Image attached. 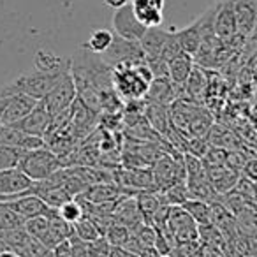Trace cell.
<instances>
[{
    "instance_id": "42",
    "label": "cell",
    "mask_w": 257,
    "mask_h": 257,
    "mask_svg": "<svg viewBox=\"0 0 257 257\" xmlns=\"http://www.w3.org/2000/svg\"><path fill=\"white\" fill-rule=\"evenodd\" d=\"M161 257H173L171 253H164V255H161Z\"/></svg>"
},
{
    "instance_id": "27",
    "label": "cell",
    "mask_w": 257,
    "mask_h": 257,
    "mask_svg": "<svg viewBox=\"0 0 257 257\" xmlns=\"http://www.w3.org/2000/svg\"><path fill=\"white\" fill-rule=\"evenodd\" d=\"M180 206L192 217V220L197 225H208L210 224V203L199 199H187Z\"/></svg>"
},
{
    "instance_id": "25",
    "label": "cell",
    "mask_w": 257,
    "mask_h": 257,
    "mask_svg": "<svg viewBox=\"0 0 257 257\" xmlns=\"http://www.w3.org/2000/svg\"><path fill=\"white\" fill-rule=\"evenodd\" d=\"M23 229L27 231V234L32 239L39 241L41 245H44L46 248L51 250L50 245V234H48V218L46 217H34L23 222Z\"/></svg>"
},
{
    "instance_id": "38",
    "label": "cell",
    "mask_w": 257,
    "mask_h": 257,
    "mask_svg": "<svg viewBox=\"0 0 257 257\" xmlns=\"http://www.w3.org/2000/svg\"><path fill=\"white\" fill-rule=\"evenodd\" d=\"M51 255L53 257H72L71 241H69V238L64 239V241H60L58 245H55L53 248H51Z\"/></svg>"
},
{
    "instance_id": "35",
    "label": "cell",
    "mask_w": 257,
    "mask_h": 257,
    "mask_svg": "<svg viewBox=\"0 0 257 257\" xmlns=\"http://www.w3.org/2000/svg\"><path fill=\"white\" fill-rule=\"evenodd\" d=\"M231 192L238 194V196L245 197V199H248V201H253V196H255V183H253V180L246 178L245 175L238 176V180H236Z\"/></svg>"
},
{
    "instance_id": "14",
    "label": "cell",
    "mask_w": 257,
    "mask_h": 257,
    "mask_svg": "<svg viewBox=\"0 0 257 257\" xmlns=\"http://www.w3.org/2000/svg\"><path fill=\"white\" fill-rule=\"evenodd\" d=\"M32 183V180L20 168L4 169V171H0V199H6V197L11 196H20L25 190H29Z\"/></svg>"
},
{
    "instance_id": "9",
    "label": "cell",
    "mask_w": 257,
    "mask_h": 257,
    "mask_svg": "<svg viewBox=\"0 0 257 257\" xmlns=\"http://www.w3.org/2000/svg\"><path fill=\"white\" fill-rule=\"evenodd\" d=\"M51 114L50 111L46 109L43 100H37L36 107L30 111L29 114L22 118L20 121L13 123V127H16L18 131L25 134H30V136H37V138H46L48 131H50V125H51Z\"/></svg>"
},
{
    "instance_id": "17",
    "label": "cell",
    "mask_w": 257,
    "mask_h": 257,
    "mask_svg": "<svg viewBox=\"0 0 257 257\" xmlns=\"http://www.w3.org/2000/svg\"><path fill=\"white\" fill-rule=\"evenodd\" d=\"M127 190L118 187L114 182H106V183H95V185L86 187L85 192H81L76 197L86 201V203H111V201H116Z\"/></svg>"
},
{
    "instance_id": "41",
    "label": "cell",
    "mask_w": 257,
    "mask_h": 257,
    "mask_svg": "<svg viewBox=\"0 0 257 257\" xmlns=\"http://www.w3.org/2000/svg\"><path fill=\"white\" fill-rule=\"evenodd\" d=\"M104 2H106V6H109L113 9H120L121 6L128 4V0H104Z\"/></svg>"
},
{
    "instance_id": "11",
    "label": "cell",
    "mask_w": 257,
    "mask_h": 257,
    "mask_svg": "<svg viewBox=\"0 0 257 257\" xmlns=\"http://www.w3.org/2000/svg\"><path fill=\"white\" fill-rule=\"evenodd\" d=\"M236 32L252 37L257 25V0H232Z\"/></svg>"
},
{
    "instance_id": "21",
    "label": "cell",
    "mask_w": 257,
    "mask_h": 257,
    "mask_svg": "<svg viewBox=\"0 0 257 257\" xmlns=\"http://www.w3.org/2000/svg\"><path fill=\"white\" fill-rule=\"evenodd\" d=\"M213 114L203 107L199 104L196 109V113L192 114L189 121V127H187V136L189 138H206V134L210 133L211 125H213Z\"/></svg>"
},
{
    "instance_id": "32",
    "label": "cell",
    "mask_w": 257,
    "mask_h": 257,
    "mask_svg": "<svg viewBox=\"0 0 257 257\" xmlns=\"http://www.w3.org/2000/svg\"><path fill=\"white\" fill-rule=\"evenodd\" d=\"M23 152L25 150H20V148L15 147H2L0 145V171L18 168Z\"/></svg>"
},
{
    "instance_id": "8",
    "label": "cell",
    "mask_w": 257,
    "mask_h": 257,
    "mask_svg": "<svg viewBox=\"0 0 257 257\" xmlns=\"http://www.w3.org/2000/svg\"><path fill=\"white\" fill-rule=\"evenodd\" d=\"M0 203H4L9 210L15 211L23 222L34 217H46L48 213H51L55 210V208L48 206L41 197L25 192L20 194V196H11L6 197V199H0Z\"/></svg>"
},
{
    "instance_id": "7",
    "label": "cell",
    "mask_w": 257,
    "mask_h": 257,
    "mask_svg": "<svg viewBox=\"0 0 257 257\" xmlns=\"http://www.w3.org/2000/svg\"><path fill=\"white\" fill-rule=\"evenodd\" d=\"M76 99V86H74V79L71 76V71L65 72L60 78V81L50 90L44 99H41L46 106V109L50 111L51 116L62 113L67 107H71V104L74 102Z\"/></svg>"
},
{
    "instance_id": "20",
    "label": "cell",
    "mask_w": 257,
    "mask_h": 257,
    "mask_svg": "<svg viewBox=\"0 0 257 257\" xmlns=\"http://www.w3.org/2000/svg\"><path fill=\"white\" fill-rule=\"evenodd\" d=\"M208 85H210V79H208V76H206V69L199 67V65H194L189 78H187V81L183 83L182 86H183V90H185L187 97H189L190 100H194V102H197V100L206 93Z\"/></svg>"
},
{
    "instance_id": "12",
    "label": "cell",
    "mask_w": 257,
    "mask_h": 257,
    "mask_svg": "<svg viewBox=\"0 0 257 257\" xmlns=\"http://www.w3.org/2000/svg\"><path fill=\"white\" fill-rule=\"evenodd\" d=\"M213 32L220 41H227L236 34V20L232 11V0H218L215 4Z\"/></svg>"
},
{
    "instance_id": "22",
    "label": "cell",
    "mask_w": 257,
    "mask_h": 257,
    "mask_svg": "<svg viewBox=\"0 0 257 257\" xmlns=\"http://www.w3.org/2000/svg\"><path fill=\"white\" fill-rule=\"evenodd\" d=\"M175 36H176V39H178L182 50L185 51L187 55L194 57V53H196L201 44V30H199L197 20L190 23V25L183 27V29H175Z\"/></svg>"
},
{
    "instance_id": "13",
    "label": "cell",
    "mask_w": 257,
    "mask_h": 257,
    "mask_svg": "<svg viewBox=\"0 0 257 257\" xmlns=\"http://www.w3.org/2000/svg\"><path fill=\"white\" fill-rule=\"evenodd\" d=\"M0 145L2 147H15L27 152V150H36V148L46 147V141L43 138L22 133L16 127H13V125H0Z\"/></svg>"
},
{
    "instance_id": "4",
    "label": "cell",
    "mask_w": 257,
    "mask_h": 257,
    "mask_svg": "<svg viewBox=\"0 0 257 257\" xmlns=\"http://www.w3.org/2000/svg\"><path fill=\"white\" fill-rule=\"evenodd\" d=\"M159 231H162L168 236L173 246L176 243L197 241V238H199V225L192 220V217L182 206H169L166 225Z\"/></svg>"
},
{
    "instance_id": "23",
    "label": "cell",
    "mask_w": 257,
    "mask_h": 257,
    "mask_svg": "<svg viewBox=\"0 0 257 257\" xmlns=\"http://www.w3.org/2000/svg\"><path fill=\"white\" fill-rule=\"evenodd\" d=\"M71 67V60L69 58H62L58 55L51 53V51L41 50L36 55V62H34V69L43 72H58V71H67Z\"/></svg>"
},
{
    "instance_id": "3",
    "label": "cell",
    "mask_w": 257,
    "mask_h": 257,
    "mask_svg": "<svg viewBox=\"0 0 257 257\" xmlns=\"http://www.w3.org/2000/svg\"><path fill=\"white\" fill-rule=\"evenodd\" d=\"M18 168L29 176L32 182H41L51 176L55 171H58L62 166V161L53 150L46 147L36 148V150H27L23 152L22 159H20Z\"/></svg>"
},
{
    "instance_id": "2",
    "label": "cell",
    "mask_w": 257,
    "mask_h": 257,
    "mask_svg": "<svg viewBox=\"0 0 257 257\" xmlns=\"http://www.w3.org/2000/svg\"><path fill=\"white\" fill-rule=\"evenodd\" d=\"M71 71V67L67 71H58V72H43V71H29L20 74L18 78H15L13 81H9L8 85H4L2 88L9 90V92H20L30 95L32 99L41 100L50 93V90L60 81V78L65 72Z\"/></svg>"
},
{
    "instance_id": "29",
    "label": "cell",
    "mask_w": 257,
    "mask_h": 257,
    "mask_svg": "<svg viewBox=\"0 0 257 257\" xmlns=\"http://www.w3.org/2000/svg\"><path fill=\"white\" fill-rule=\"evenodd\" d=\"M72 234L85 243L93 241V239H97L99 236H102L99 231V227H97V225L93 224L92 218L86 217V215H83L79 220H76L74 224H72Z\"/></svg>"
},
{
    "instance_id": "40",
    "label": "cell",
    "mask_w": 257,
    "mask_h": 257,
    "mask_svg": "<svg viewBox=\"0 0 257 257\" xmlns=\"http://www.w3.org/2000/svg\"><path fill=\"white\" fill-rule=\"evenodd\" d=\"M133 2H140V4L154 6V8L162 9V11H164V0H133Z\"/></svg>"
},
{
    "instance_id": "33",
    "label": "cell",
    "mask_w": 257,
    "mask_h": 257,
    "mask_svg": "<svg viewBox=\"0 0 257 257\" xmlns=\"http://www.w3.org/2000/svg\"><path fill=\"white\" fill-rule=\"evenodd\" d=\"M183 53H185V51L182 50L178 39H176L175 29H171V32H169V36H168V39H166V43H164V46H162V51H161L159 57L166 62H171L173 58L180 57V55H183Z\"/></svg>"
},
{
    "instance_id": "26",
    "label": "cell",
    "mask_w": 257,
    "mask_h": 257,
    "mask_svg": "<svg viewBox=\"0 0 257 257\" xmlns=\"http://www.w3.org/2000/svg\"><path fill=\"white\" fill-rule=\"evenodd\" d=\"M136 204L140 208L143 218H147V222L150 220V217L162 206V201L159 197V194L155 190H140L136 192Z\"/></svg>"
},
{
    "instance_id": "6",
    "label": "cell",
    "mask_w": 257,
    "mask_h": 257,
    "mask_svg": "<svg viewBox=\"0 0 257 257\" xmlns=\"http://www.w3.org/2000/svg\"><path fill=\"white\" fill-rule=\"evenodd\" d=\"M104 62L107 65H116V64H125V62H138V60H147L145 58V53L140 46V41H128L123 39V37L113 36V41H111L109 48L100 55Z\"/></svg>"
},
{
    "instance_id": "31",
    "label": "cell",
    "mask_w": 257,
    "mask_h": 257,
    "mask_svg": "<svg viewBox=\"0 0 257 257\" xmlns=\"http://www.w3.org/2000/svg\"><path fill=\"white\" fill-rule=\"evenodd\" d=\"M102 236L107 239V243H109L111 246H123L125 243H127L128 236H131V231H128V227H125V225L113 222V224L106 229V232H104Z\"/></svg>"
},
{
    "instance_id": "39",
    "label": "cell",
    "mask_w": 257,
    "mask_h": 257,
    "mask_svg": "<svg viewBox=\"0 0 257 257\" xmlns=\"http://www.w3.org/2000/svg\"><path fill=\"white\" fill-rule=\"evenodd\" d=\"M138 257H161V253H159V250L155 246H145V248L140 250Z\"/></svg>"
},
{
    "instance_id": "16",
    "label": "cell",
    "mask_w": 257,
    "mask_h": 257,
    "mask_svg": "<svg viewBox=\"0 0 257 257\" xmlns=\"http://www.w3.org/2000/svg\"><path fill=\"white\" fill-rule=\"evenodd\" d=\"M204 173H206L208 182L211 183L213 190L218 194H227L231 192V189L234 187L236 180H238V173H234L232 169H229L227 166H211L204 162Z\"/></svg>"
},
{
    "instance_id": "37",
    "label": "cell",
    "mask_w": 257,
    "mask_h": 257,
    "mask_svg": "<svg viewBox=\"0 0 257 257\" xmlns=\"http://www.w3.org/2000/svg\"><path fill=\"white\" fill-rule=\"evenodd\" d=\"M147 65H148V69H150V72H152V76H154V78H169V74H168V62L162 60L161 57L148 58Z\"/></svg>"
},
{
    "instance_id": "34",
    "label": "cell",
    "mask_w": 257,
    "mask_h": 257,
    "mask_svg": "<svg viewBox=\"0 0 257 257\" xmlns=\"http://www.w3.org/2000/svg\"><path fill=\"white\" fill-rule=\"evenodd\" d=\"M23 220L11 211L4 203H0V231H8V229H15V227H22Z\"/></svg>"
},
{
    "instance_id": "10",
    "label": "cell",
    "mask_w": 257,
    "mask_h": 257,
    "mask_svg": "<svg viewBox=\"0 0 257 257\" xmlns=\"http://www.w3.org/2000/svg\"><path fill=\"white\" fill-rule=\"evenodd\" d=\"M113 29L116 36L128 41H140L143 37V34L147 32V27L141 25L136 16H134L131 4H125L120 9H114Z\"/></svg>"
},
{
    "instance_id": "24",
    "label": "cell",
    "mask_w": 257,
    "mask_h": 257,
    "mask_svg": "<svg viewBox=\"0 0 257 257\" xmlns=\"http://www.w3.org/2000/svg\"><path fill=\"white\" fill-rule=\"evenodd\" d=\"M194 60L190 55L183 53L180 57L173 58L171 62H168V74H169V79H171L175 85H183L189 78L190 71L194 69Z\"/></svg>"
},
{
    "instance_id": "15",
    "label": "cell",
    "mask_w": 257,
    "mask_h": 257,
    "mask_svg": "<svg viewBox=\"0 0 257 257\" xmlns=\"http://www.w3.org/2000/svg\"><path fill=\"white\" fill-rule=\"evenodd\" d=\"M176 93H178V85H175L169 78H154L148 85L145 99L152 104L169 106L176 99Z\"/></svg>"
},
{
    "instance_id": "19",
    "label": "cell",
    "mask_w": 257,
    "mask_h": 257,
    "mask_svg": "<svg viewBox=\"0 0 257 257\" xmlns=\"http://www.w3.org/2000/svg\"><path fill=\"white\" fill-rule=\"evenodd\" d=\"M145 120L159 136H166V133L171 127L168 106H162V104H145Z\"/></svg>"
},
{
    "instance_id": "1",
    "label": "cell",
    "mask_w": 257,
    "mask_h": 257,
    "mask_svg": "<svg viewBox=\"0 0 257 257\" xmlns=\"http://www.w3.org/2000/svg\"><path fill=\"white\" fill-rule=\"evenodd\" d=\"M154 79L147 60L125 62L111 67V83L116 95L127 100H140L145 97L150 81Z\"/></svg>"
},
{
    "instance_id": "30",
    "label": "cell",
    "mask_w": 257,
    "mask_h": 257,
    "mask_svg": "<svg viewBox=\"0 0 257 257\" xmlns=\"http://www.w3.org/2000/svg\"><path fill=\"white\" fill-rule=\"evenodd\" d=\"M57 211H58V215H60V218H64V220L69 222L71 225L85 215V210H83L81 203H79L76 197H72V199L62 203L60 206L57 208Z\"/></svg>"
},
{
    "instance_id": "36",
    "label": "cell",
    "mask_w": 257,
    "mask_h": 257,
    "mask_svg": "<svg viewBox=\"0 0 257 257\" xmlns=\"http://www.w3.org/2000/svg\"><path fill=\"white\" fill-rule=\"evenodd\" d=\"M111 245L107 243V239L104 236H99L93 241L86 243V250H88V257H107Z\"/></svg>"
},
{
    "instance_id": "18",
    "label": "cell",
    "mask_w": 257,
    "mask_h": 257,
    "mask_svg": "<svg viewBox=\"0 0 257 257\" xmlns=\"http://www.w3.org/2000/svg\"><path fill=\"white\" fill-rule=\"evenodd\" d=\"M171 29H161V27H152L147 29V32L143 34V37L140 39V46L145 53V58H157L162 51L166 39H168Z\"/></svg>"
},
{
    "instance_id": "5",
    "label": "cell",
    "mask_w": 257,
    "mask_h": 257,
    "mask_svg": "<svg viewBox=\"0 0 257 257\" xmlns=\"http://www.w3.org/2000/svg\"><path fill=\"white\" fill-rule=\"evenodd\" d=\"M37 100L20 92L0 88V125H13L36 107Z\"/></svg>"
},
{
    "instance_id": "28",
    "label": "cell",
    "mask_w": 257,
    "mask_h": 257,
    "mask_svg": "<svg viewBox=\"0 0 257 257\" xmlns=\"http://www.w3.org/2000/svg\"><path fill=\"white\" fill-rule=\"evenodd\" d=\"M113 36H114V34L111 32V30L97 29V30H93V32H92V36L88 37V41L83 44V48H85V50H88L90 53L102 55L104 51L109 48L111 41H113Z\"/></svg>"
}]
</instances>
